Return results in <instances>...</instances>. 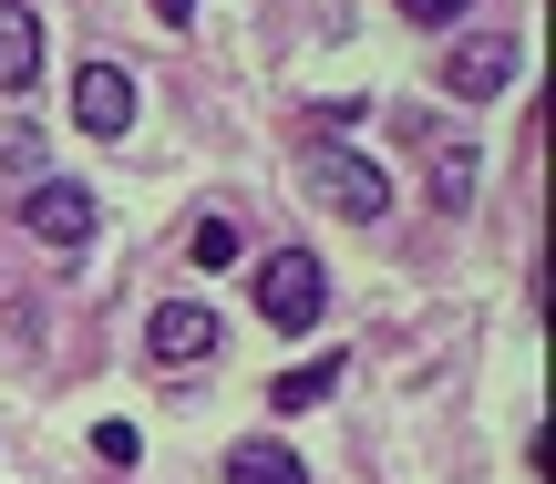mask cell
I'll use <instances>...</instances> for the list:
<instances>
[{"instance_id":"cell-1","label":"cell","mask_w":556,"mask_h":484,"mask_svg":"<svg viewBox=\"0 0 556 484\" xmlns=\"http://www.w3.org/2000/svg\"><path fill=\"white\" fill-rule=\"evenodd\" d=\"M319 300H330V279H319L309 247H268V258H258V320L268 330H289V341L319 330Z\"/></svg>"},{"instance_id":"cell-2","label":"cell","mask_w":556,"mask_h":484,"mask_svg":"<svg viewBox=\"0 0 556 484\" xmlns=\"http://www.w3.org/2000/svg\"><path fill=\"white\" fill-rule=\"evenodd\" d=\"M144 361H155V371L217 361V309H206V300H165L155 320H144Z\"/></svg>"},{"instance_id":"cell-3","label":"cell","mask_w":556,"mask_h":484,"mask_svg":"<svg viewBox=\"0 0 556 484\" xmlns=\"http://www.w3.org/2000/svg\"><path fill=\"white\" fill-rule=\"evenodd\" d=\"M21 238H41V247H83V238H93V186L31 176V196H21Z\"/></svg>"},{"instance_id":"cell-4","label":"cell","mask_w":556,"mask_h":484,"mask_svg":"<svg viewBox=\"0 0 556 484\" xmlns=\"http://www.w3.org/2000/svg\"><path fill=\"white\" fill-rule=\"evenodd\" d=\"M73 124L93 144H114L124 124H135V73H124V62H83L73 73Z\"/></svg>"},{"instance_id":"cell-5","label":"cell","mask_w":556,"mask_h":484,"mask_svg":"<svg viewBox=\"0 0 556 484\" xmlns=\"http://www.w3.org/2000/svg\"><path fill=\"white\" fill-rule=\"evenodd\" d=\"M443 82H454L464 103H495L505 82H516V41L505 31H464L454 52H443Z\"/></svg>"},{"instance_id":"cell-6","label":"cell","mask_w":556,"mask_h":484,"mask_svg":"<svg viewBox=\"0 0 556 484\" xmlns=\"http://www.w3.org/2000/svg\"><path fill=\"white\" fill-rule=\"evenodd\" d=\"M319 196H330L340 217H361V227L392 217V176H381L371 155H330V165H319Z\"/></svg>"},{"instance_id":"cell-7","label":"cell","mask_w":556,"mask_h":484,"mask_svg":"<svg viewBox=\"0 0 556 484\" xmlns=\"http://www.w3.org/2000/svg\"><path fill=\"white\" fill-rule=\"evenodd\" d=\"M31 82H41V21L0 0V93H31Z\"/></svg>"},{"instance_id":"cell-8","label":"cell","mask_w":556,"mask_h":484,"mask_svg":"<svg viewBox=\"0 0 556 484\" xmlns=\"http://www.w3.org/2000/svg\"><path fill=\"white\" fill-rule=\"evenodd\" d=\"M475 186H484V144H433V206L443 217H464Z\"/></svg>"},{"instance_id":"cell-9","label":"cell","mask_w":556,"mask_h":484,"mask_svg":"<svg viewBox=\"0 0 556 484\" xmlns=\"http://www.w3.org/2000/svg\"><path fill=\"white\" fill-rule=\"evenodd\" d=\"M330 392H340V351H319V361L278 371V382H268V403H278V412H309V403H330Z\"/></svg>"},{"instance_id":"cell-10","label":"cell","mask_w":556,"mask_h":484,"mask_svg":"<svg viewBox=\"0 0 556 484\" xmlns=\"http://www.w3.org/2000/svg\"><path fill=\"white\" fill-rule=\"evenodd\" d=\"M227 484H309V474H299L289 444H238L227 454Z\"/></svg>"},{"instance_id":"cell-11","label":"cell","mask_w":556,"mask_h":484,"mask_svg":"<svg viewBox=\"0 0 556 484\" xmlns=\"http://www.w3.org/2000/svg\"><path fill=\"white\" fill-rule=\"evenodd\" d=\"M186 258H197V268H238V217H227V206H206V217L186 227Z\"/></svg>"},{"instance_id":"cell-12","label":"cell","mask_w":556,"mask_h":484,"mask_svg":"<svg viewBox=\"0 0 556 484\" xmlns=\"http://www.w3.org/2000/svg\"><path fill=\"white\" fill-rule=\"evenodd\" d=\"M402 21H422V31H443V21H464V0H392Z\"/></svg>"},{"instance_id":"cell-13","label":"cell","mask_w":556,"mask_h":484,"mask_svg":"<svg viewBox=\"0 0 556 484\" xmlns=\"http://www.w3.org/2000/svg\"><path fill=\"white\" fill-rule=\"evenodd\" d=\"M0 165H11V176H31V165H41V135H21V124H11V135H0Z\"/></svg>"},{"instance_id":"cell-14","label":"cell","mask_w":556,"mask_h":484,"mask_svg":"<svg viewBox=\"0 0 556 484\" xmlns=\"http://www.w3.org/2000/svg\"><path fill=\"white\" fill-rule=\"evenodd\" d=\"M155 21H165V31H186V21H197V0H155Z\"/></svg>"}]
</instances>
